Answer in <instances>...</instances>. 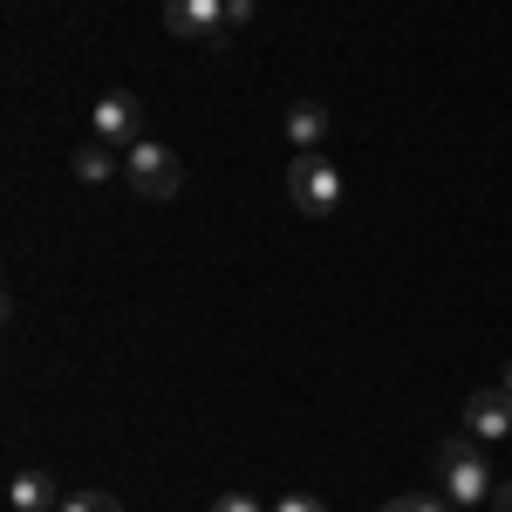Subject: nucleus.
<instances>
[{"label": "nucleus", "mask_w": 512, "mask_h": 512, "mask_svg": "<svg viewBox=\"0 0 512 512\" xmlns=\"http://www.w3.org/2000/svg\"><path fill=\"white\" fill-rule=\"evenodd\" d=\"M287 198L308 219H328L342 205V171L328 164V151H294V164H287Z\"/></svg>", "instance_id": "obj_1"}, {"label": "nucleus", "mask_w": 512, "mask_h": 512, "mask_svg": "<svg viewBox=\"0 0 512 512\" xmlns=\"http://www.w3.org/2000/svg\"><path fill=\"white\" fill-rule=\"evenodd\" d=\"M123 178H130V192H137V198H151V205L178 198V185H185L178 158H171L164 144H151V137H137V144L123 151Z\"/></svg>", "instance_id": "obj_2"}, {"label": "nucleus", "mask_w": 512, "mask_h": 512, "mask_svg": "<svg viewBox=\"0 0 512 512\" xmlns=\"http://www.w3.org/2000/svg\"><path fill=\"white\" fill-rule=\"evenodd\" d=\"M164 35L226 48V0H164Z\"/></svg>", "instance_id": "obj_3"}, {"label": "nucleus", "mask_w": 512, "mask_h": 512, "mask_svg": "<svg viewBox=\"0 0 512 512\" xmlns=\"http://www.w3.org/2000/svg\"><path fill=\"white\" fill-rule=\"evenodd\" d=\"M96 144H110V151H130L137 144V96L130 89H110V96H96Z\"/></svg>", "instance_id": "obj_4"}, {"label": "nucleus", "mask_w": 512, "mask_h": 512, "mask_svg": "<svg viewBox=\"0 0 512 512\" xmlns=\"http://www.w3.org/2000/svg\"><path fill=\"white\" fill-rule=\"evenodd\" d=\"M431 492H444L451 506H478V499H492V472L478 458H458V465H437L431 472Z\"/></svg>", "instance_id": "obj_5"}, {"label": "nucleus", "mask_w": 512, "mask_h": 512, "mask_svg": "<svg viewBox=\"0 0 512 512\" xmlns=\"http://www.w3.org/2000/svg\"><path fill=\"white\" fill-rule=\"evenodd\" d=\"M465 431L472 437H512V396L492 383V390H472L465 403Z\"/></svg>", "instance_id": "obj_6"}, {"label": "nucleus", "mask_w": 512, "mask_h": 512, "mask_svg": "<svg viewBox=\"0 0 512 512\" xmlns=\"http://www.w3.org/2000/svg\"><path fill=\"white\" fill-rule=\"evenodd\" d=\"M7 506H14V512H55V506H62V492H55V478H48V472H14V478H7Z\"/></svg>", "instance_id": "obj_7"}, {"label": "nucleus", "mask_w": 512, "mask_h": 512, "mask_svg": "<svg viewBox=\"0 0 512 512\" xmlns=\"http://www.w3.org/2000/svg\"><path fill=\"white\" fill-rule=\"evenodd\" d=\"M321 137H328V110H321L315 96H301V103L287 110V144H294V151H321Z\"/></svg>", "instance_id": "obj_8"}, {"label": "nucleus", "mask_w": 512, "mask_h": 512, "mask_svg": "<svg viewBox=\"0 0 512 512\" xmlns=\"http://www.w3.org/2000/svg\"><path fill=\"white\" fill-rule=\"evenodd\" d=\"M69 164H76L82 185H110V178H117V151H110V144H82Z\"/></svg>", "instance_id": "obj_9"}, {"label": "nucleus", "mask_w": 512, "mask_h": 512, "mask_svg": "<svg viewBox=\"0 0 512 512\" xmlns=\"http://www.w3.org/2000/svg\"><path fill=\"white\" fill-rule=\"evenodd\" d=\"M458 458H472V431H451V437H437V451H431V472H437V465H458Z\"/></svg>", "instance_id": "obj_10"}, {"label": "nucleus", "mask_w": 512, "mask_h": 512, "mask_svg": "<svg viewBox=\"0 0 512 512\" xmlns=\"http://www.w3.org/2000/svg\"><path fill=\"white\" fill-rule=\"evenodd\" d=\"M403 506H410V512H451V499H444V492H431V485H424V492H410V499H403Z\"/></svg>", "instance_id": "obj_11"}, {"label": "nucleus", "mask_w": 512, "mask_h": 512, "mask_svg": "<svg viewBox=\"0 0 512 512\" xmlns=\"http://www.w3.org/2000/svg\"><path fill=\"white\" fill-rule=\"evenodd\" d=\"M212 512H260V499H253V492H219Z\"/></svg>", "instance_id": "obj_12"}, {"label": "nucleus", "mask_w": 512, "mask_h": 512, "mask_svg": "<svg viewBox=\"0 0 512 512\" xmlns=\"http://www.w3.org/2000/svg\"><path fill=\"white\" fill-rule=\"evenodd\" d=\"M246 21H253V0H226V41H233Z\"/></svg>", "instance_id": "obj_13"}, {"label": "nucleus", "mask_w": 512, "mask_h": 512, "mask_svg": "<svg viewBox=\"0 0 512 512\" xmlns=\"http://www.w3.org/2000/svg\"><path fill=\"white\" fill-rule=\"evenodd\" d=\"M274 512H328V506H321V499H308V492H287Z\"/></svg>", "instance_id": "obj_14"}, {"label": "nucleus", "mask_w": 512, "mask_h": 512, "mask_svg": "<svg viewBox=\"0 0 512 512\" xmlns=\"http://www.w3.org/2000/svg\"><path fill=\"white\" fill-rule=\"evenodd\" d=\"M55 512H96V499H89V492H76V499H62Z\"/></svg>", "instance_id": "obj_15"}, {"label": "nucleus", "mask_w": 512, "mask_h": 512, "mask_svg": "<svg viewBox=\"0 0 512 512\" xmlns=\"http://www.w3.org/2000/svg\"><path fill=\"white\" fill-rule=\"evenodd\" d=\"M89 499H96V512H123V499H117V492H89Z\"/></svg>", "instance_id": "obj_16"}, {"label": "nucleus", "mask_w": 512, "mask_h": 512, "mask_svg": "<svg viewBox=\"0 0 512 512\" xmlns=\"http://www.w3.org/2000/svg\"><path fill=\"white\" fill-rule=\"evenodd\" d=\"M492 512H512V485H492Z\"/></svg>", "instance_id": "obj_17"}, {"label": "nucleus", "mask_w": 512, "mask_h": 512, "mask_svg": "<svg viewBox=\"0 0 512 512\" xmlns=\"http://www.w3.org/2000/svg\"><path fill=\"white\" fill-rule=\"evenodd\" d=\"M499 390H506V396H512V362H506V369H499Z\"/></svg>", "instance_id": "obj_18"}, {"label": "nucleus", "mask_w": 512, "mask_h": 512, "mask_svg": "<svg viewBox=\"0 0 512 512\" xmlns=\"http://www.w3.org/2000/svg\"><path fill=\"white\" fill-rule=\"evenodd\" d=\"M383 512H410V506H403V499H390V506H383Z\"/></svg>", "instance_id": "obj_19"}]
</instances>
